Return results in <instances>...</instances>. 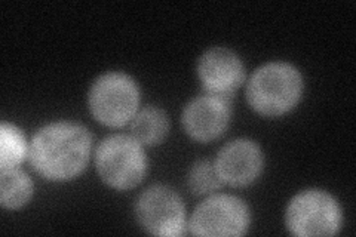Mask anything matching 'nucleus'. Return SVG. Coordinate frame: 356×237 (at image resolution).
I'll return each instance as SVG.
<instances>
[{
	"label": "nucleus",
	"mask_w": 356,
	"mask_h": 237,
	"mask_svg": "<svg viewBox=\"0 0 356 237\" xmlns=\"http://www.w3.org/2000/svg\"><path fill=\"white\" fill-rule=\"evenodd\" d=\"M91 153V135L77 123L57 122L31 140L29 157L35 171L49 181H69L79 175Z\"/></svg>",
	"instance_id": "f257e3e1"
},
{
	"label": "nucleus",
	"mask_w": 356,
	"mask_h": 237,
	"mask_svg": "<svg viewBox=\"0 0 356 237\" xmlns=\"http://www.w3.org/2000/svg\"><path fill=\"white\" fill-rule=\"evenodd\" d=\"M303 92V79L285 63H270L255 72L247 88L250 106L263 116H281L296 107Z\"/></svg>",
	"instance_id": "f03ea898"
},
{
	"label": "nucleus",
	"mask_w": 356,
	"mask_h": 237,
	"mask_svg": "<svg viewBox=\"0 0 356 237\" xmlns=\"http://www.w3.org/2000/svg\"><path fill=\"white\" fill-rule=\"evenodd\" d=\"M97 169L106 184L118 190H128L138 186L146 175V154L134 137L113 135L98 147Z\"/></svg>",
	"instance_id": "7ed1b4c3"
},
{
	"label": "nucleus",
	"mask_w": 356,
	"mask_h": 237,
	"mask_svg": "<svg viewBox=\"0 0 356 237\" xmlns=\"http://www.w3.org/2000/svg\"><path fill=\"white\" fill-rule=\"evenodd\" d=\"M286 225L300 237L334 236L341 227V211L336 199L325 191L307 190L289 203Z\"/></svg>",
	"instance_id": "20e7f679"
},
{
	"label": "nucleus",
	"mask_w": 356,
	"mask_h": 237,
	"mask_svg": "<svg viewBox=\"0 0 356 237\" xmlns=\"http://www.w3.org/2000/svg\"><path fill=\"white\" fill-rule=\"evenodd\" d=\"M138 107V89L131 77L108 73L98 79L89 92V108L107 126H124Z\"/></svg>",
	"instance_id": "39448f33"
},
{
	"label": "nucleus",
	"mask_w": 356,
	"mask_h": 237,
	"mask_svg": "<svg viewBox=\"0 0 356 237\" xmlns=\"http://www.w3.org/2000/svg\"><path fill=\"white\" fill-rule=\"evenodd\" d=\"M248 225L247 205L238 197L220 195L207 199L196 208L191 220V233L208 237L242 236Z\"/></svg>",
	"instance_id": "423d86ee"
},
{
	"label": "nucleus",
	"mask_w": 356,
	"mask_h": 237,
	"mask_svg": "<svg viewBox=\"0 0 356 237\" xmlns=\"http://www.w3.org/2000/svg\"><path fill=\"white\" fill-rule=\"evenodd\" d=\"M136 213L141 227L154 236H180L184 230V205L174 190L154 186L138 197Z\"/></svg>",
	"instance_id": "0eeeda50"
},
{
	"label": "nucleus",
	"mask_w": 356,
	"mask_h": 237,
	"mask_svg": "<svg viewBox=\"0 0 356 237\" xmlns=\"http://www.w3.org/2000/svg\"><path fill=\"white\" fill-rule=\"evenodd\" d=\"M197 74L207 91L226 99L243 82V65L239 56L227 48H213L200 56Z\"/></svg>",
	"instance_id": "6e6552de"
},
{
	"label": "nucleus",
	"mask_w": 356,
	"mask_h": 237,
	"mask_svg": "<svg viewBox=\"0 0 356 237\" xmlns=\"http://www.w3.org/2000/svg\"><path fill=\"white\" fill-rule=\"evenodd\" d=\"M216 166L222 183L243 187L259 178L263 169V153L255 142L236 140L222 147Z\"/></svg>",
	"instance_id": "1a4fd4ad"
},
{
	"label": "nucleus",
	"mask_w": 356,
	"mask_h": 237,
	"mask_svg": "<svg viewBox=\"0 0 356 237\" xmlns=\"http://www.w3.org/2000/svg\"><path fill=\"white\" fill-rule=\"evenodd\" d=\"M230 107L226 99L205 95L195 98L183 113V125L191 137L208 142L221 137L229 126Z\"/></svg>",
	"instance_id": "9d476101"
},
{
	"label": "nucleus",
	"mask_w": 356,
	"mask_h": 237,
	"mask_svg": "<svg viewBox=\"0 0 356 237\" xmlns=\"http://www.w3.org/2000/svg\"><path fill=\"white\" fill-rule=\"evenodd\" d=\"M33 195L31 179L18 167L0 171V203L6 209L24 206Z\"/></svg>",
	"instance_id": "9b49d317"
},
{
	"label": "nucleus",
	"mask_w": 356,
	"mask_h": 237,
	"mask_svg": "<svg viewBox=\"0 0 356 237\" xmlns=\"http://www.w3.org/2000/svg\"><path fill=\"white\" fill-rule=\"evenodd\" d=\"M168 116L161 108L147 107L134 119L132 137L144 145L159 144L168 133Z\"/></svg>",
	"instance_id": "f8f14e48"
},
{
	"label": "nucleus",
	"mask_w": 356,
	"mask_h": 237,
	"mask_svg": "<svg viewBox=\"0 0 356 237\" xmlns=\"http://www.w3.org/2000/svg\"><path fill=\"white\" fill-rule=\"evenodd\" d=\"M27 156V144L22 132L3 122L0 128V169L17 167Z\"/></svg>",
	"instance_id": "ddd939ff"
},
{
	"label": "nucleus",
	"mask_w": 356,
	"mask_h": 237,
	"mask_svg": "<svg viewBox=\"0 0 356 237\" xmlns=\"http://www.w3.org/2000/svg\"><path fill=\"white\" fill-rule=\"evenodd\" d=\"M222 184L216 163L209 161L196 162L187 177V186L195 195L213 193Z\"/></svg>",
	"instance_id": "4468645a"
}]
</instances>
